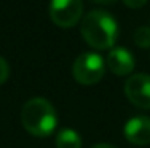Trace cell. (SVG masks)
I'll list each match as a JSON object with an SVG mask.
<instances>
[{
	"label": "cell",
	"instance_id": "1",
	"mask_svg": "<svg viewBox=\"0 0 150 148\" xmlns=\"http://www.w3.org/2000/svg\"><path fill=\"white\" fill-rule=\"evenodd\" d=\"M81 37L94 49H110L118 37L115 18L104 10H93L81 21Z\"/></svg>",
	"mask_w": 150,
	"mask_h": 148
},
{
	"label": "cell",
	"instance_id": "2",
	"mask_svg": "<svg viewBox=\"0 0 150 148\" xmlns=\"http://www.w3.org/2000/svg\"><path fill=\"white\" fill-rule=\"evenodd\" d=\"M21 123L34 137H48L58 128V113L50 100L43 97L29 99L21 110Z\"/></svg>",
	"mask_w": 150,
	"mask_h": 148
},
{
	"label": "cell",
	"instance_id": "3",
	"mask_svg": "<svg viewBox=\"0 0 150 148\" xmlns=\"http://www.w3.org/2000/svg\"><path fill=\"white\" fill-rule=\"evenodd\" d=\"M105 73V61L98 53H81L74 61L72 75L75 81L85 86H91L102 80Z\"/></svg>",
	"mask_w": 150,
	"mask_h": 148
},
{
	"label": "cell",
	"instance_id": "4",
	"mask_svg": "<svg viewBox=\"0 0 150 148\" xmlns=\"http://www.w3.org/2000/svg\"><path fill=\"white\" fill-rule=\"evenodd\" d=\"M83 15L81 0H51L50 3V18L56 26L62 29H70L80 21Z\"/></svg>",
	"mask_w": 150,
	"mask_h": 148
},
{
	"label": "cell",
	"instance_id": "5",
	"mask_svg": "<svg viewBox=\"0 0 150 148\" xmlns=\"http://www.w3.org/2000/svg\"><path fill=\"white\" fill-rule=\"evenodd\" d=\"M125 96L137 108L150 110V75L136 73L125 83Z\"/></svg>",
	"mask_w": 150,
	"mask_h": 148
},
{
	"label": "cell",
	"instance_id": "6",
	"mask_svg": "<svg viewBox=\"0 0 150 148\" xmlns=\"http://www.w3.org/2000/svg\"><path fill=\"white\" fill-rule=\"evenodd\" d=\"M123 135L134 145L150 143V118L149 116H133L123 126Z\"/></svg>",
	"mask_w": 150,
	"mask_h": 148
},
{
	"label": "cell",
	"instance_id": "7",
	"mask_svg": "<svg viewBox=\"0 0 150 148\" xmlns=\"http://www.w3.org/2000/svg\"><path fill=\"white\" fill-rule=\"evenodd\" d=\"M105 65L112 73H115L118 76H125V75H129L134 70L136 59L129 49L117 46L109 51L105 59Z\"/></svg>",
	"mask_w": 150,
	"mask_h": 148
},
{
	"label": "cell",
	"instance_id": "8",
	"mask_svg": "<svg viewBox=\"0 0 150 148\" xmlns=\"http://www.w3.org/2000/svg\"><path fill=\"white\" fill-rule=\"evenodd\" d=\"M56 148H81V137L75 129L62 128L56 135Z\"/></svg>",
	"mask_w": 150,
	"mask_h": 148
},
{
	"label": "cell",
	"instance_id": "9",
	"mask_svg": "<svg viewBox=\"0 0 150 148\" xmlns=\"http://www.w3.org/2000/svg\"><path fill=\"white\" fill-rule=\"evenodd\" d=\"M134 43L141 48H150V27H139L134 32Z\"/></svg>",
	"mask_w": 150,
	"mask_h": 148
},
{
	"label": "cell",
	"instance_id": "10",
	"mask_svg": "<svg viewBox=\"0 0 150 148\" xmlns=\"http://www.w3.org/2000/svg\"><path fill=\"white\" fill-rule=\"evenodd\" d=\"M8 76H10V65H8V62L0 56V86L8 80Z\"/></svg>",
	"mask_w": 150,
	"mask_h": 148
},
{
	"label": "cell",
	"instance_id": "11",
	"mask_svg": "<svg viewBox=\"0 0 150 148\" xmlns=\"http://www.w3.org/2000/svg\"><path fill=\"white\" fill-rule=\"evenodd\" d=\"M123 3L128 6V8L136 10V8H142V6L147 3V0H123Z\"/></svg>",
	"mask_w": 150,
	"mask_h": 148
},
{
	"label": "cell",
	"instance_id": "12",
	"mask_svg": "<svg viewBox=\"0 0 150 148\" xmlns=\"http://www.w3.org/2000/svg\"><path fill=\"white\" fill-rule=\"evenodd\" d=\"M91 148H117V147L110 145V143H96V145H93Z\"/></svg>",
	"mask_w": 150,
	"mask_h": 148
},
{
	"label": "cell",
	"instance_id": "13",
	"mask_svg": "<svg viewBox=\"0 0 150 148\" xmlns=\"http://www.w3.org/2000/svg\"><path fill=\"white\" fill-rule=\"evenodd\" d=\"M93 2L101 3V5H112V3H115L117 0H93Z\"/></svg>",
	"mask_w": 150,
	"mask_h": 148
}]
</instances>
